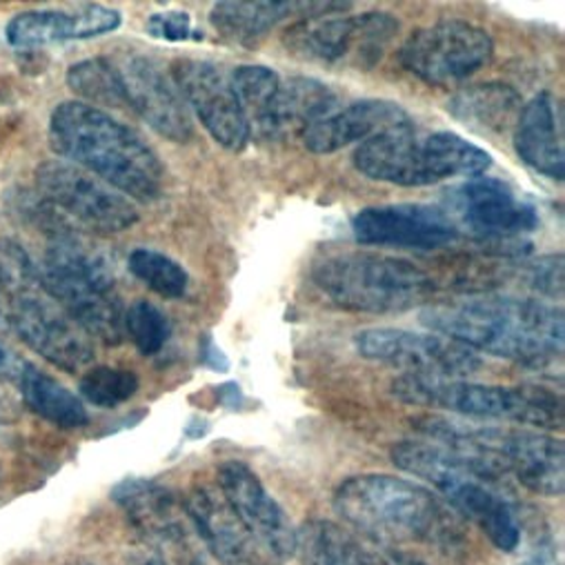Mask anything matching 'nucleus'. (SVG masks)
I'll list each match as a JSON object with an SVG mask.
<instances>
[{
  "label": "nucleus",
  "instance_id": "1",
  "mask_svg": "<svg viewBox=\"0 0 565 565\" xmlns=\"http://www.w3.org/2000/svg\"><path fill=\"white\" fill-rule=\"evenodd\" d=\"M418 321L470 350L527 367L550 365L563 352V312L532 299L435 303L420 310Z\"/></svg>",
  "mask_w": 565,
  "mask_h": 565
},
{
  "label": "nucleus",
  "instance_id": "2",
  "mask_svg": "<svg viewBox=\"0 0 565 565\" xmlns=\"http://www.w3.org/2000/svg\"><path fill=\"white\" fill-rule=\"evenodd\" d=\"M50 143L72 166L100 179L127 199H159L166 168L157 152L131 127L100 107L67 100L50 118Z\"/></svg>",
  "mask_w": 565,
  "mask_h": 565
},
{
  "label": "nucleus",
  "instance_id": "3",
  "mask_svg": "<svg viewBox=\"0 0 565 565\" xmlns=\"http://www.w3.org/2000/svg\"><path fill=\"white\" fill-rule=\"evenodd\" d=\"M41 269L45 295L87 334L118 345L125 334V310L107 260L63 221L47 232Z\"/></svg>",
  "mask_w": 565,
  "mask_h": 565
},
{
  "label": "nucleus",
  "instance_id": "4",
  "mask_svg": "<svg viewBox=\"0 0 565 565\" xmlns=\"http://www.w3.org/2000/svg\"><path fill=\"white\" fill-rule=\"evenodd\" d=\"M334 510L352 530L379 547L441 539L448 532L446 508L414 481L390 475H356L334 494Z\"/></svg>",
  "mask_w": 565,
  "mask_h": 565
},
{
  "label": "nucleus",
  "instance_id": "5",
  "mask_svg": "<svg viewBox=\"0 0 565 565\" xmlns=\"http://www.w3.org/2000/svg\"><path fill=\"white\" fill-rule=\"evenodd\" d=\"M354 166L372 181L418 188L457 177L477 179L492 159L459 134L418 131L409 125L365 140L354 154Z\"/></svg>",
  "mask_w": 565,
  "mask_h": 565
},
{
  "label": "nucleus",
  "instance_id": "6",
  "mask_svg": "<svg viewBox=\"0 0 565 565\" xmlns=\"http://www.w3.org/2000/svg\"><path fill=\"white\" fill-rule=\"evenodd\" d=\"M315 286L348 312L396 315L428 303L435 280L405 258L372 252H341L319 260Z\"/></svg>",
  "mask_w": 565,
  "mask_h": 565
},
{
  "label": "nucleus",
  "instance_id": "7",
  "mask_svg": "<svg viewBox=\"0 0 565 565\" xmlns=\"http://www.w3.org/2000/svg\"><path fill=\"white\" fill-rule=\"evenodd\" d=\"M398 470L433 486L468 521H472L501 552H514L521 543V523L510 501L457 455L430 441H403L392 448Z\"/></svg>",
  "mask_w": 565,
  "mask_h": 565
},
{
  "label": "nucleus",
  "instance_id": "8",
  "mask_svg": "<svg viewBox=\"0 0 565 565\" xmlns=\"http://www.w3.org/2000/svg\"><path fill=\"white\" fill-rule=\"evenodd\" d=\"M392 394L407 405L446 409L468 418L514 420L543 430L563 426L561 396L536 385H481L463 379L403 374L392 383Z\"/></svg>",
  "mask_w": 565,
  "mask_h": 565
},
{
  "label": "nucleus",
  "instance_id": "9",
  "mask_svg": "<svg viewBox=\"0 0 565 565\" xmlns=\"http://www.w3.org/2000/svg\"><path fill=\"white\" fill-rule=\"evenodd\" d=\"M398 34V21L385 12L339 19H308L286 34L288 52L299 58L352 70H372Z\"/></svg>",
  "mask_w": 565,
  "mask_h": 565
},
{
  "label": "nucleus",
  "instance_id": "10",
  "mask_svg": "<svg viewBox=\"0 0 565 565\" xmlns=\"http://www.w3.org/2000/svg\"><path fill=\"white\" fill-rule=\"evenodd\" d=\"M494 56L492 36L468 21L420 28L403 43L401 65L428 85H457L483 70Z\"/></svg>",
  "mask_w": 565,
  "mask_h": 565
},
{
  "label": "nucleus",
  "instance_id": "11",
  "mask_svg": "<svg viewBox=\"0 0 565 565\" xmlns=\"http://www.w3.org/2000/svg\"><path fill=\"white\" fill-rule=\"evenodd\" d=\"M36 185L52 207L92 232L120 234L138 223V210L127 196L67 161L41 163Z\"/></svg>",
  "mask_w": 565,
  "mask_h": 565
},
{
  "label": "nucleus",
  "instance_id": "12",
  "mask_svg": "<svg viewBox=\"0 0 565 565\" xmlns=\"http://www.w3.org/2000/svg\"><path fill=\"white\" fill-rule=\"evenodd\" d=\"M354 345L363 359L407 370V374L463 379L481 367L475 350L441 334L372 328L359 332Z\"/></svg>",
  "mask_w": 565,
  "mask_h": 565
},
{
  "label": "nucleus",
  "instance_id": "13",
  "mask_svg": "<svg viewBox=\"0 0 565 565\" xmlns=\"http://www.w3.org/2000/svg\"><path fill=\"white\" fill-rule=\"evenodd\" d=\"M448 210H444L461 230L479 241H503L530 234L539 227L541 218L532 203L516 196V192L488 177H477L457 185L446 196Z\"/></svg>",
  "mask_w": 565,
  "mask_h": 565
},
{
  "label": "nucleus",
  "instance_id": "14",
  "mask_svg": "<svg viewBox=\"0 0 565 565\" xmlns=\"http://www.w3.org/2000/svg\"><path fill=\"white\" fill-rule=\"evenodd\" d=\"M172 81L218 146L230 152H243L247 148L252 136L249 122L230 78L214 63L179 58L172 63Z\"/></svg>",
  "mask_w": 565,
  "mask_h": 565
},
{
  "label": "nucleus",
  "instance_id": "15",
  "mask_svg": "<svg viewBox=\"0 0 565 565\" xmlns=\"http://www.w3.org/2000/svg\"><path fill=\"white\" fill-rule=\"evenodd\" d=\"M352 232L361 245L398 249H439L459 238L441 207L420 203L365 207L354 216Z\"/></svg>",
  "mask_w": 565,
  "mask_h": 565
},
{
  "label": "nucleus",
  "instance_id": "16",
  "mask_svg": "<svg viewBox=\"0 0 565 565\" xmlns=\"http://www.w3.org/2000/svg\"><path fill=\"white\" fill-rule=\"evenodd\" d=\"M218 488L227 505L260 547H267L276 558L295 556L297 530L252 468L241 461L223 463L218 468Z\"/></svg>",
  "mask_w": 565,
  "mask_h": 565
},
{
  "label": "nucleus",
  "instance_id": "17",
  "mask_svg": "<svg viewBox=\"0 0 565 565\" xmlns=\"http://www.w3.org/2000/svg\"><path fill=\"white\" fill-rule=\"evenodd\" d=\"M114 65L120 76L125 107H131L163 138L188 143L194 136L192 118L181 94L159 65L140 54H125Z\"/></svg>",
  "mask_w": 565,
  "mask_h": 565
},
{
  "label": "nucleus",
  "instance_id": "18",
  "mask_svg": "<svg viewBox=\"0 0 565 565\" xmlns=\"http://www.w3.org/2000/svg\"><path fill=\"white\" fill-rule=\"evenodd\" d=\"M10 321L28 348L65 372H78L94 361L89 337L45 292L12 303Z\"/></svg>",
  "mask_w": 565,
  "mask_h": 565
},
{
  "label": "nucleus",
  "instance_id": "19",
  "mask_svg": "<svg viewBox=\"0 0 565 565\" xmlns=\"http://www.w3.org/2000/svg\"><path fill=\"white\" fill-rule=\"evenodd\" d=\"M185 514L221 565H267L260 547L221 492L199 486L183 501Z\"/></svg>",
  "mask_w": 565,
  "mask_h": 565
},
{
  "label": "nucleus",
  "instance_id": "20",
  "mask_svg": "<svg viewBox=\"0 0 565 565\" xmlns=\"http://www.w3.org/2000/svg\"><path fill=\"white\" fill-rule=\"evenodd\" d=\"M414 125L409 114L394 100L365 98L343 109H334L306 134L303 143L312 154H332L359 140H370L383 131Z\"/></svg>",
  "mask_w": 565,
  "mask_h": 565
},
{
  "label": "nucleus",
  "instance_id": "21",
  "mask_svg": "<svg viewBox=\"0 0 565 565\" xmlns=\"http://www.w3.org/2000/svg\"><path fill=\"white\" fill-rule=\"evenodd\" d=\"M111 499L150 543L161 547H177L185 543L190 519L183 501L170 488L131 477L111 490Z\"/></svg>",
  "mask_w": 565,
  "mask_h": 565
},
{
  "label": "nucleus",
  "instance_id": "22",
  "mask_svg": "<svg viewBox=\"0 0 565 565\" xmlns=\"http://www.w3.org/2000/svg\"><path fill=\"white\" fill-rule=\"evenodd\" d=\"M120 28V14L103 6H85L74 12L32 10L8 23L6 39L12 47L36 50L63 41H85Z\"/></svg>",
  "mask_w": 565,
  "mask_h": 565
},
{
  "label": "nucleus",
  "instance_id": "23",
  "mask_svg": "<svg viewBox=\"0 0 565 565\" xmlns=\"http://www.w3.org/2000/svg\"><path fill=\"white\" fill-rule=\"evenodd\" d=\"M348 8L343 3H218L210 14V23L227 43L254 47L276 25L295 14L319 19Z\"/></svg>",
  "mask_w": 565,
  "mask_h": 565
},
{
  "label": "nucleus",
  "instance_id": "24",
  "mask_svg": "<svg viewBox=\"0 0 565 565\" xmlns=\"http://www.w3.org/2000/svg\"><path fill=\"white\" fill-rule=\"evenodd\" d=\"M514 148L521 161L534 172L552 181H563V140L558 134L556 103L552 94L543 92L521 107L514 125Z\"/></svg>",
  "mask_w": 565,
  "mask_h": 565
},
{
  "label": "nucleus",
  "instance_id": "25",
  "mask_svg": "<svg viewBox=\"0 0 565 565\" xmlns=\"http://www.w3.org/2000/svg\"><path fill=\"white\" fill-rule=\"evenodd\" d=\"M337 105V94L317 78L297 76L288 83L280 81L271 109L258 131L265 138H286L292 134L303 136L315 122L332 114Z\"/></svg>",
  "mask_w": 565,
  "mask_h": 565
},
{
  "label": "nucleus",
  "instance_id": "26",
  "mask_svg": "<svg viewBox=\"0 0 565 565\" xmlns=\"http://www.w3.org/2000/svg\"><path fill=\"white\" fill-rule=\"evenodd\" d=\"M450 114L481 134H501L516 125L521 94L505 83H481L461 89L448 105Z\"/></svg>",
  "mask_w": 565,
  "mask_h": 565
},
{
  "label": "nucleus",
  "instance_id": "27",
  "mask_svg": "<svg viewBox=\"0 0 565 565\" xmlns=\"http://www.w3.org/2000/svg\"><path fill=\"white\" fill-rule=\"evenodd\" d=\"M303 565H376V545L367 547L339 523L315 519L297 530Z\"/></svg>",
  "mask_w": 565,
  "mask_h": 565
},
{
  "label": "nucleus",
  "instance_id": "28",
  "mask_svg": "<svg viewBox=\"0 0 565 565\" xmlns=\"http://www.w3.org/2000/svg\"><path fill=\"white\" fill-rule=\"evenodd\" d=\"M21 394L25 405L58 428H83L89 420L85 403L47 372L23 365Z\"/></svg>",
  "mask_w": 565,
  "mask_h": 565
},
{
  "label": "nucleus",
  "instance_id": "29",
  "mask_svg": "<svg viewBox=\"0 0 565 565\" xmlns=\"http://www.w3.org/2000/svg\"><path fill=\"white\" fill-rule=\"evenodd\" d=\"M127 265L140 282H146L152 292H157L163 299H181L188 295V271L163 252L150 247H136L129 254Z\"/></svg>",
  "mask_w": 565,
  "mask_h": 565
},
{
  "label": "nucleus",
  "instance_id": "30",
  "mask_svg": "<svg viewBox=\"0 0 565 565\" xmlns=\"http://www.w3.org/2000/svg\"><path fill=\"white\" fill-rule=\"evenodd\" d=\"M67 85L76 96L87 100V105L96 103L105 107H125L120 76L109 58H87L72 65L67 72Z\"/></svg>",
  "mask_w": 565,
  "mask_h": 565
},
{
  "label": "nucleus",
  "instance_id": "31",
  "mask_svg": "<svg viewBox=\"0 0 565 565\" xmlns=\"http://www.w3.org/2000/svg\"><path fill=\"white\" fill-rule=\"evenodd\" d=\"M230 83L249 122V129H252V122L256 129H260L280 87L278 74L263 65H241L234 70Z\"/></svg>",
  "mask_w": 565,
  "mask_h": 565
},
{
  "label": "nucleus",
  "instance_id": "32",
  "mask_svg": "<svg viewBox=\"0 0 565 565\" xmlns=\"http://www.w3.org/2000/svg\"><path fill=\"white\" fill-rule=\"evenodd\" d=\"M41 292V269L30 252L14 238H0V295L17 303Z\"/></svg>",
  "mask_w": 565,
  "mask_h": 565
},
{
  "label": "nucleus",
  "instance_id": "33",
  "mask_svg": "<svg viewBox=\"0 0 565 565\" xmlns=\"http://www.w3.org/2000/svg\"><path fill=\"white\" fill-rule=\"evenodd\" d=\"M140 383L131 370L98 365L81 379V394L96 407H118L138 392Z\"/></svg>",
  "mask_w": 565,
  "mask_h": 565
},
{
  "label": "nucleus",
  "instance_id": "34",
  "mask_svg": "<svg viewBox=\"0 0 565 565\" xmlns=\"http://www.w3.org/2000/svg\"><path fill=\"white\" fill-rule=\"evenodd\" d=\"M122 326L125 332L131 337L134 345L138 348V352L146 356L159 354L172 334L170 319L150 301H136L125 312Z\"/></svg>",
  "mask_w": 565,
  "mask_h": 565
},
{
  "label": "nucleus",
  "instance_id": "35",
  "mask_svg": "<svg viewBox=\"0 0 565 565\" xmlns=\"http://www.w3.org/2000/svg\"><path fill=\"white\" fill-rule=\"evenodd\" d=\"M148 34L161 41L181 43V41H201L203 32L192 28L188 12H159L148 21Z\"/></svg>",
  "mask_w": 565,
  "mask_h": 565
},
{
  "label": "nucleus",
  "instance_id": "36",
  "mask_svg": "<svg viewBox=\"0 0 565 565\" xmlns=\"http://www.w3.org/2000/svg\"><path fill=\"white\" fill-rule=\"evenodd\" d=\"M530 286L545 297H563V256H547L532 265Z\"/></svg>",
  "mask_w": 565,
  "mask_h": 565
},
{
  "label": "nucleus",
  "instance_id": "37",
  "mask_svg": "<svg viewBox=\"0 0 565 565\" xmlns=\"http://www.w3.org/2000/svg\"><path fill=\"white\" fill-rule=\"evenodd\" d=\"M199 361L210 367L212 372H227L230 370V359L225 356V352L214 343L212 334H203V339L199 341Z\"/></svg>",
  "mask_w": 565,
  "mask_h": 565
},
{
  "label": "nucleus",
  "instance_id": "38",
  "mask_svg": "<svg viewBox=\"0 0 565 565\" xmlns=\"http://www.w3.org/2000/svg\"><path fill=\"white\" fill-rule=\"evenodd\" d=\"M376 565H426V563L405 554V552L376 545Z\"/></svg>",
  "mask_w": 565,
  "mask_h": 565
},
{
  "label": "nucleus",
  "instance_id": "39",
  "mask_svg": "<svg viewBox=\"0 0 565 565\" xmlns=\"http://www.w3.org/2000/svg\"><path fill=\"white\" fill-rule=\"evenodd\" d=\"M218 394H221V398H223L225 403H230V407H236V403L241 401V390H238L236 383H225V385H221Z\"/></svg>",
  "mask_w": 565,
  "mask_h": 565
},
{
  "label": "nucleus",
  "instance_id": "40",
  "mask_svg": "<svg viewBox=\"0 0 565 565\" xmlns=\"http://www.w3.org/2000/svg\"><path fill=\"white\" fill-rule=\"evenodd\" d=\"M8 321H10V312L6 310V303H3V295H0V328H3Z\"/></svg>",
  "mask_w": 565,
  "mask_h": 565
},
{
  "label": "nucleus",
  "instance_id": "41",
  "mask_svg": "<svg viewBox=\"0 0 565 565\" xmlns=\"http://www.w3.org/2000/svg\"><path fill=\"white\" fill-rule=\"evenodd\" d=\"M8 365V354H6V350L0 348V370H3Z\"/></svg>",
  "mask_w": 565,
  "mask_h": 565
},
{
  "label": "nucleus",
  "instance_id": "42",
  "mask_svg": "<svg viewBox=\"0 0 565 565\" xmlns=\"http://www.w3.org/2000/svg\"><path fill=\"white\" fill-rule=\"evenodd\" d=\"M67 565H94V563H89V561H72Z\"/></svg>",
  "mask_w": 565,
  "mask_h": 565
},
{
  "label": "nucleus",
  "instance_id": "43",
  "mask_svg": "<svg viewBox=\"0 0 565 565\" xmlns=\"http://www.w3.org/2000/svg\"><path fill=\"white\" fill-rule=\"evenodd\" d=\"M188 565H207V563H203V561H201V558H192V561H190V563H188Z\"/></svg>",
  "mask_w": 565,
  "mask_h": 565
}]
</instances>
